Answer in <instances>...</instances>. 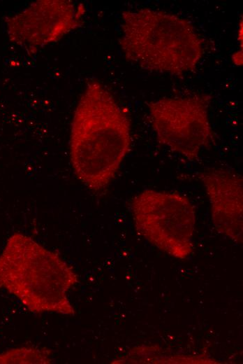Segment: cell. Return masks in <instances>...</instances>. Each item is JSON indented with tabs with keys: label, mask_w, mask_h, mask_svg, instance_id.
Segmentation results:
<instances>
[{
	"label": "cell",
	"mask_w": 243,
	"mask_h": 364,
	"mask_svg": "<svg viewBox=\"0 0 243 364\" xmlns=\"http://www.w3.org/2000/svg\"><path fill=\"white\" fill-rule=\"evenodd\" d=\"M131 120L113 94L90 79L75 107L71 128L70 157L77 178L98 192L113 179L131 144Z\"/></svg>",
	"instance_id": "cell-1"
},
{
	"label": "cell",
	"mask_w": 243,
	"mask_h": 364,
	"mask_svg": "<svg viewBox=\"0 0 243 364\" xmlns=\"http://www.w3.org/2000/svg\"><path fill=\"white\" fill-rule=\"evenodd\" d=\"M232 60L235 65L241 66L242 64V49H240L233 54Z\"/></svg>",
	"instance_id": "cell-9"
},
{
	"label": "cell",
	"mask_w": 243,
	"mask_h": 364,
	"mask_svg": "<svg viewBox=\"0 0 243 364\" xmlns=\"http://www.w3.org/2000/svg\"><path fill=\"white\" fill-rule=\"evenodd\" d=\"M210 100L207 94H194L149 102L147 107L158 141L189 160H196L214 138Z\"/></svg>",
	"instance_id": "cell-5"
},
{
	"label": "cell",
	"mask_w": 243,
	"mask_h": 364,
	"mask_svg": "<svg viewBox=\"0 0 243 364\" xmlns=\"http://www.w3.org/2000/svg\"><path fill=\"white\" fill-rule=\"evenodd\" d=\"M131 209L136 230L150 244L178 259L192 253L196 211L186 196L145 190L132 199Z\"/></svg>",
	"instance_id": "cell-4"
},
{
	"label": "cell",
	"mask_w": 243,
	"mask_h": 364,
	"mask_svg": "<svg viewBox=\"0 0 243 364\" xmlns=\"http://www.w3.org/2000/svg\"><path fill=\"white\" fill-rule=\"evenodd\" d=\"M78 281L58 254L22 233L10 236L0 253V288L33 313L74 315L68 293Z\"/></svg>",
	"instance_id": "cell-3"
},
{
	"label": "cell",
	"mask_w": 243,
	"mask_h": 364,
	"mask_svg": "<svg viewBox=\"0 0 243 364\" xmlns=\"http://www.w3.org/2000/svg\"><path fill=\"white\" fill-rule=\"evenodd\" d=\"M120 29L124 57L142 69L182 77L194 71L202 57L200 36L175 14L149 8L124 10Z\"/></svg>",
	"instance_id": "cell-2"
},
{
	"label": "cell",
	"mask_w": 243,
	"mask_h": 364,
	"mask_svg": "<svg viewBox=\"0 0 243 364\" xmlns=\"http://www.w3.org/2000/svg\"><path fill=\"white\" fill-rule=\"evenodd\" d=\"M242 32H243L242 31V20L241 19V20L240 21L239 25H238L237 34V41L240 45V48H242Z\"/></svg>",
	"instance_id": "cell-10"
},
{
	"label": "cell",
	"mask_w": 243,
	"mask_h": 364,
	"mask_svg": "<svg viewBox=\"0 0 243 364\" xmlns=\"http://www.w3.org/2000/svg\"><path fill=\"white\" fill-rule=\"evenodd\" d=\"M50 350L38 347H21L0 354V363H49Z\"/></svg>",
	"instance_id": "cell-8"
},
{
	"label": "cell",
	"mask_w": 243,
	"mask_h": 364,
	"mask_svg": "<svg viewBox=\"0 0 243 364\" xmlns=\"http://www.w3.org/2000/svg\"><path fill=\"white\" fill-rule=\"evenodd\" d=\"M83 4L67 0H40L6 20L9 39L29 54L57 42L82 24Z\"/></svg>",
	"instance_id": "cell-6"
},
{
	"label": "cell",
	"mask_w": 243,
	"mask_h": 364,
	"mask_svg": "<svg viewBox=\"0 0 243 364\" xmlns=\"http://www.w3.org/2000/svg\"><path fill=\"white\" fill-rule=\"evenodd\" d=\"M209 199L216 230L242 244L243 179L228 168H210L199 174Z\"/></svg>",
	"instance_id": "cell-7"
}]
</instances>
